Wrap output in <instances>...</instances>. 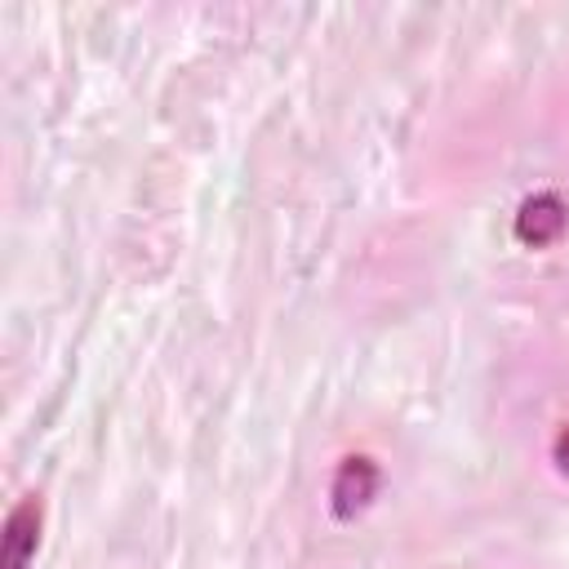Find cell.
<instances>
[{
    "instance_id": "7a4b0ae2",
    "label": "cell",
    "mask_w": 569,
    "mask_h": 569,
    "mask_svg": "<svg viewBox=\"0 0 569 569\" xmlns=\"http://www.w3.org/2000/svg\"><path fill=\"white\" fill-rule=\"evenodd\" d=\"M40 498H22L4 520V569H27L40 547Z\"/></svg>"
},
{
    "instance_id": "3957f363",
    "label": "cell",
    "mask_w": 569,
    "mask_h": 569,
    "mask_svg": "<svg viewBox=\"0 0 569 569\" xmlns=\"http://www.w3.org/2000/svg\"><path fill=\"white\" fill-rule=\"evenodd\" d=\"M373 493H378V467L369 458H347L333 476V516L351 520L356 511L369 507Z\"/></svg>"
},
{
    "instance_id": "6da1fadb",
    "label": "cell",
    "mask_w": 569,
    "mask_h": 569,
    "mask_svg": "<svg viewBox=\"0 0 569 569\" xmlns=\"http://www.w3.org/2000/svg\"><path fill=\"white\" fill-rule=\"evenodd\" d=\"M565 227H569V209H565V200H560L556 191L529 196V200L520 204V213H516V236H520L525 244H533V249L556 244V240L565 236Z\"/></svg>"
},
{
    "instance_id": "277c9868",
    "label": "cell",
    "mask_w": 569,
    "mask_h": 569,
    "mask_svg": "<svg viewBox=\"0 0 569 569\" xmlns=\"http://www.w3.org/2000/svg\"><path fill=\"white\" fill-rule=\"evenodd\" d=\"M551 458H556V467H560V476L569 480V422L560 427V436H556V445H551Z\"/></svg>"
}]
</instances>
